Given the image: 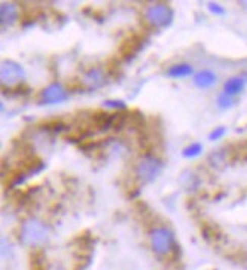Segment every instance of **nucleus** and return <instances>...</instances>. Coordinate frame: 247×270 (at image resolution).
<instances>
[{"label":"nucleus","mask_w":247,"mask_h":270,"mask_svg":"<svg viewBox=\"0 0 247 270\" xmlns=\"http://www.w3.org/2000/svg\"><path fill=\"white\" fill-rule=\"evenodd\" d=\"M141 47H143V40L140 36H131V38L123 41V44L120 47V52L126 59H131L132 56H135L140 52Z\"/></svg>","instance_id":"nucleus-9"},{"label":"nucleus","mask_w":247,"mask_h":270,"mask_svg":"<svg viewBox=\"0 0 247 270\" xmlns=\"http://www.w3.org/2000/svg\"><path fill=\"white\" fill-rule=\"evenodd\" d=\"M49 239V228L36 220V219H29L21 225L20 231V242L27 246V248H38L43 246Z\"/></svg>","instance_id":"nucleus-1"},{"label":"nucleus","mask_w":247,"mask_h":270,"mask_svg":"<svg viewBox=\"0 0 247 270\" xmlns=\"http://www.w3.org/2000/svg\"><path fill=\"white\" fill-rule=\"evenodd\" d=\"M175 234L167 226H158L150 233V246L158 257H167L175 251Z\"/></svg>","instance_id":"nucleus-2"},{"label":"nucleus","mask_w":247,"mask_h":270,"mask_svg":"<svg viewBox=\"0 0 247 270\" xmlns=\"http://www.w3.org/2000/svg\"><path fill=\"white\" fill-rule=\"evenodd\" d=\"M82 84L88 90H99L106 84V74L100 67H91L90 70L84 73Z\"/></svg>","instance_id":"nucleus-7"},{"label":"nucleus","mask_w":247,"mask_h":270,"mask_svg":"<svg viewBox=\"0 0 247 270\" xmlns=\"http://www.w3.org/2000/svg\"><path fill=\"white\" fill-rule=\"evenodd\" d=\"M208 8H210V11H211V12H216V14L223 12V9H222L219 5H216V3H210V5H208Z\"/></svg>","instance_id":"nucleus-17"},{"label":"nucleus","mask_w":247,"mask_h":270,"mask_svg":"<svg viewBox=\"0 0 247 270\" xmlns=\"http://www.w3.org/2000/svg\"><path fill=\"white\" fill-rule=\"evenodd\" d=\"M103 106L112 109H126V103L123 100H105Z\"/></svg>","instance_id":"nucleus-14"},{"label":"nucleus","mask_w":247,"mask_h":270,"mask_svg":"<svg viewBox=\"0 0 247 270\" xmlns=\"http://www.w3.org/2000/svg\"><path fill=\"white\" fill-rule=\"evenodd\" d=\"M194 73L193 67L187 62H181V64H175L167 70V74L173 79H181V78H187L191 76Z\"/></svg>","instance_id":"nucleus-11"},{"label":"nucleus","mask_w":247,"mask_h":270,"mask_svg":"<svg viewBox=\"0 0 247 270\" xmlns=\"http://www.w3.org/2000/svg\"><path fill=\"white\" fill-rule=\"evenodd\" d=\"M225 134V128H217L210 134V140H219Z\"/></svg>","instance_id":"nucleus-15"},{"label":"nucleus","mask_w":247,"mask_h":270,"mask_svg":"<svg viewBox=\"0 0 247 270\" xmlns=\"http://www.w3.org/2000/svg\"><path fill=\"white\" fill-rule=\"evenodd\" d=\"M193 81H194V85L199 87V88H210L216 84L217 76L211 70H202V71L194 74Z\"/></svg>","instance_id":"nucleus-10"},{"label":"nucleus","mask_w":247,"mask_h":270,"mask_svg":"<svg viewBox=\"0 0 247 270\" xmlns=\"http://www.w3.org/2000/svg\"><path fill=\"white\" fill-rule=\"evenodd\" d=\"M146 20L158 27V29H164V27H169L172 23H173V18H175V12L173 9L167 5V3H155V5H150L147 9H146Z\"/></svg>","instance_id":"nucleus-3"},{"label":"nucleus","mask_w":247,"mask_h":270,"mask_svg":"<svg viewBox=\"0 0 247 270\" xmlns=\"http://www.w3.org/2000/svg\"><path fill=\"white\" fill-rule=\"evenodd\" d=\"M243 90V79L232 78L225 84V93L226 94H237Z\"/></svg>","instance_id":"nucleus-12"},{"label":"nucleus","mask_w":247,"mask_h":270,"mask_svg":"<svg viewBox=\"0 0 247 270\" xmlns=\"http://www.w3.org/2000/svg\"><path fill=\"white\" fill-rule=\"evenodd\" d=\"M202 150H203V147H202L200 143H191L190 146H187V147L182 150V155H184L185 158L191 160V158L199 157V155L202 153Z\"/></svg>","instance_id":"nucleus-13"},{"label":"nucleus","mask_w":247,"mask_h":270,"mask_svg":"<svg viewBox=\"0 0 247 270\" xmlns=\"http://www.w3.org/2000/svg\"><path fill=\"white\" fill-rule=\"evenodd\" d=\"M68 99V91L67 88L59 84V82H52L47 85L44 90L39 93V102L44 105H56V103H64Z\"/></svg>","instance_id":"nucleus-6"},{"label":"nucleus","mask_w":247,"mask_h":270,"mask_svg":"<svg viewBox=\"0 0 247 270\" xmlns=\"http://www.w3.org/2000/svg\"><path fill=\"white\" fill-rule=\"evenodd\" d=\"M162 172V161L155 155H144L135 167V175L143 182L155 181Z\"/></svg>","instance_id":"nucleus-4"},{"label":"nucleus","mask_w":247,"mask_h":270,"mask_svg":"<svg viewBox=\"0 0 247 270\" xmlns=\"http://www.w3.org/2000/svg\"><path fill=\"white\" fill-rule=\"evenodd\" d=\"M0 78H2L3 87H8V88L17 87L24 79V68L12 59H5L2 62Z\"/></svg>","instance_id":"nucleus-5"},{"label":"nucleus","mask_w":247,"mask_h":270,"mask_svg":"<svg viewBox=\"0 0 247 270\" xmlns=\"http://www.w3.org/2000/svg\"><path fill=\"white\" fill-rule=\"evenodd\" d=\"M18 20V6L15 3L3 2L0 6V21L2 27H9Z\"/></svg>","instance_id":"nucleus-8"},{"label":"nucleus","mask_w":247,"mask_h":270,"mask_svg":"<svg viewBox=\"0 0 247 270\" xmlns=\"http://www.w3.org/2000/svg\"><path fill=\"white\" fill-rule=\"evenodd\" d=\"M229 102H231V100L226 97V94H222V96L219 97V106H222V108H228V106H231Z\"/></svg>","instance_id":"nucleus-16"}]
</instances>
